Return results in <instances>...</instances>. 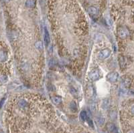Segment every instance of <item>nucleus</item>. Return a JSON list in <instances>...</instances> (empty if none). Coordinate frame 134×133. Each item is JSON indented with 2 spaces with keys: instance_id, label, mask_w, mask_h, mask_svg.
Instances as JSON below:
<instances>
[{
  "instance_id": "obj_1",
  "label": "nucleus",
  "mask_w": 134,
  "mask_h": 133,
  "mask_svg": "<svg viewBox=\"0 0 134 133\" xmlns=\"http://www.w3.org/2000/svg\"><path fill=\"white\" fill-rule=\"evenodd\" d=\"M11 66V55L6 44L0 40V84H5L8 80Z\"/></svg>"
},
{
  "instance_id": "obj_2",
  "label": "nucleus",
  "mask_w": 134,
  "mask_h": 133,
  "mask_svg": "<svg viewBox=\"0 0 134 133\" xmlns=\"http://www.w3.org/2000/svg\"><path fill=\"white\" fill-rule=\"evenodd\" d=\"M99 76H100V73H99V69H97V68L93 69L88 73V78L92 81L97 80L99 78Z\"/></svg>"
},
{
  "instance_id": "obj_3",
  "label": "nucleus",
  "mask_w": 134,
  "mask_h": 133,
  "mask_svg": "<svg viewBox=\"0 0 134 133\" xmlns=\"http://www.w3.org/2000/svg\"><path fill=\"white\" fill-rule=\"evenodd\" d=\"M107 78L110 82H116L119 78V74L117 72H111L107 76Z\"/></svg>"
},
{
  "instance_id": "obj_4",
  "label": "nucleus",
  "mask_w": 134,
  "mask_h": 133,
  "mask_svg": "<svg viewBox=\"0 0 134 133\" xmlns=\"http://www.w3.org/2000/svg\"><path fill=\"white\" fill-rule=\"evenodd\" d=\"M118 35L122 39H125V38H126L130 35V32H129V30L127 29L126 28L123 27V28H121L119 29V30Z\"/></svg>"
},
{
  "instance_id": "obj_5",
  "label": "nucleus",
  "mask_w": 134,
  "mask_h": 133,
  "mask_svg": "<svg viewBox=\"0 0 134 133\" xmlns=\"http://www.w3.org/2000/svg\"><path fill=\"white\" fill-rule=\"evenodd\" d=\"M110 55H111V50L107 48L100 51L99 54V58L101 60H105L109 57Z\"/></svg>"
},
{
  "instance_id": "obj_6",
  "label": "nucleus",
  "mask_w": 134,
  "mask_h": 133,
  "mask_svg": "<svg viewBox=\"0 0 134 133\" xmlns=\"http://www.w3.org/2000/svg\"><path fill=\"white\" fill-rule=\"evenodd\" d=\"M88 13L91 16H96L99 13L98 9L94 7V6H91L88 8Z\"/></svg>"
},
{
  "instance_id": "obj_7",
  "label": "nucleus",
  "mask_w": 134,
  "mask_h": 133,
  "mask_svg": "<svg viewBox=\"0 0 134 133\" xmlns=\"http://www.w3.org/2000/svg\"><path fill=\"white\" fill-rule=\"evenodd\" d=\"M107 129L110 133H117V130L115 126L113 123H109L108 125H107Z\"/></svg>"
},
{
  "instance_id": "obj_8",
  "label": "nucleus",
  "mask_w": 134,
  "mask_h": 133,
  "mask_svg": "<svg viewBox=\"0 0 134 133\" xmlns=\"http://www.w3.org/2000/svg\"><path fill=\"white\" fill-rule=\"evenodd\" d=\"M50 35H49V33L48 32V30L46 29H45V32H44V44L46 46H48L50 44Z\"/></svg>"
},
{
  "instance_id": "obj_9",
  "label": "nucleus",
  "mask_w": 134,
  "mask_h": 133,
  "mask_svg": "<svg viewBox=\"0 0 134 133\" xmlns=\"http://www.w3.org/2000/svg\"><path fill=\"white\" fill-rule=\"evenodd\" d=\"M52 101L56 105H59L62 102V98L60 97V96H55L52 98Z\"/></svg>"
},
{
  "instance_id": "obj_10",
  "label": "nucleus",
  "mask_w": 134,
  "mask_h": 133,
  "mask_svg": "<svg viewBox=\"0 0 134 133\" xmlns=\"http://www.w3.org/2000/svg\"><path fill=\"white\" fill-rule=\"evenodd\" d=\"M96 121L97 124L99 125H100V126L103 125H104V123H105V118H103V116H101V115H99V116L96 117Z\"/></svg>"
},
{
  "instance_id": "obj_11",
  "label": "nucleus",
  "mask_w": 134,
  "mask_h": 133,
  "mask_svg": "<svg viewBox=\"0 0 134 133\" xmlns=\"http://www.w3.org/2000/svg\"><path fill=\"white\" fill-rule=\"evenodd\" d=\"M25 5L28 8H34L36 5V0H27Z\"/></svg>"
},
{
  "instance_id": "obj_12",
  "label": "nucleus",
  "mask_w": 134,
  "mask_h": 133,
  "mask_svg": "<svg viewBox=\"0 0 134 133\" xmlns=\"http://www.w3.org/2000/svg\"><path fill=\"white\" fill-rule=\"evenodd\" d=\"M109 106V100L108 98H105L104 100H103V102H102V106L103 108L104 109H107Z\"/></svg>"
},
{
  "instance_id": "obj_13",
  "label": "nucleus",
  "mask_w": 134,
  "mask_h": 133,
  "mask_svg": "<svg viewBox=\"0 0 134 133\" xmlns=\"http://www.w3.org/2000/svg\"><path fill=\"white\" fill-rule=\"evenodd\" d=\"M80 119L83 121H87V118H88L87 112H85V111H83V112H80Z\"/></svg>"
},
{
  "instance_id": "obj_14",
  "label": "nucleus",
  "mask_w": 134,
  "mask_h": 133,
  "mask_svg": "<svg viewBox=\"0 0 134 133\" xmlns=\"http://www.w3.org/2000/svg\"><path fill=\"white\" fill-rule=\"evenodd\" d=\"M71 109L72 111H76V105L75 102H72L71 104Z\"/></svg>"
},
{
  "instance_id": "obj_15",
  "label": "nucleus",
  "mask_w": 134,
  "mask_h": 133,
  "mask_svg": "<svg viewBox=\"0 0 134 133\" xmlns=\"http://www.w3.org/2000/svg\"><path fill=\"white\" fill-rule=\"evenodd\" d=\"M91 110L92 111H95V110H96V106H95V104H92L91 105Z\"/></svg>"
},
{
  "instance_id": "obj_16",
  "label": "nucleus",
  "mask_w": 134,
  "mask_h": 133,
  "mask_svg": "<svg viewBox=\"0 0 134 133\" xmlns=\"http://www.w3.org/2000/svg\"><path fill=\"white\" fill-rule=\"evenodd\" d=\"M87 121H88V125H90L91 127H93V123H92V121H91V119H88V118H87Z\"/></svg>"
},
{
  "instance_id": "obj_17",
  "label": "nucleus",
  "mask_w": 134,
  "mask_h": 133,
  "mask_svg": "<svg viewBox=\"0 0 134 133\" xmlns=\"http://www.w3.org/2000/svg\"><path fill=\"white\" fill-rule=\"evenodd\" d=\"M4 102H5V98L1 99V100L0 101V108H1V107L3 106V105L4 104Z\"/></svg>"
},
{
  "instance_id": "obj_18",
  "label": "nucleus",
  "mask_w": 134,
  "mask_h": 133,
  "mask_svg": "<svg viewBox=\"0 0 134 133\" xmlns=\"http://www.w3.org/2000/svg\"><path fill=\"white\" fill-rule=\"evenodd\" d=\"M131 112L132 114H134V105L131 107Z\"/></svg>"
},
{
  "instance_id": "obj_19",
  "label": "nucleus",
  "mask_w": 134,
  "mask_h": 133,
  "mask_svg": "<svg viewBox=\"0 0 134 133\" xmlns=\"http://www.w3.org/2000/svg\"><path fill=\"white\" fill-rule=\"evenodd\" d=\"M127 133H134V130H131Z\"/></svg>"
},
{
  "instance_id": "obj_20",
  "label": "nucleus",
  "mask_w": 134,
  "mask_h": 133,
  "mask_svg": "<svg viewBox=\"0 0 134 133\" xmlns=\"http://www.w3.org/2000/svg\"><path fill=\"white\" fill-rule=\"evenodd\" d=\"M5 2H8V1H9L10 0H4Z\"/></svg>"
}]
</instances>
